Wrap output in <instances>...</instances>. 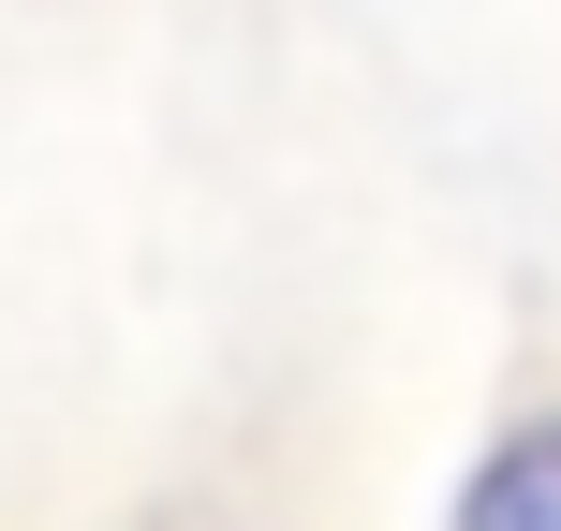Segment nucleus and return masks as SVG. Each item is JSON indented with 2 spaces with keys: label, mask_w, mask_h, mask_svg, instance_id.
Listing matches in <instances>:
<instances>
[{
  "label": "nucleus",
  "mask_w": 561,
  "mask_h": 531,
  "mask_svg": "<svg viewBox=\"0 0 561 531\" xmlns=\"http://www.w3.org/2000/svg\"><path fill=\"white\" fill-rule=\"evenodd\" d=\"M444 531H561V399L503 414L444 487Z\"/></svg>",
  "instance_id": "f257e3e1"
},
{
  "label": "nucleus",
  "mask_w": 561,
  "mask_h": 531,
  "mask_svg": "<svg viewBox=\"0 0 561 531\" xmlns=\"http://www.w3.org/2000/svg\"><path fill=\"white\" fill-rule=\"evenodd\" d=\"M118 531H178V517H118Z\"/></svg>",
  "instance_id": "f03ea898"
}]
</instances>
